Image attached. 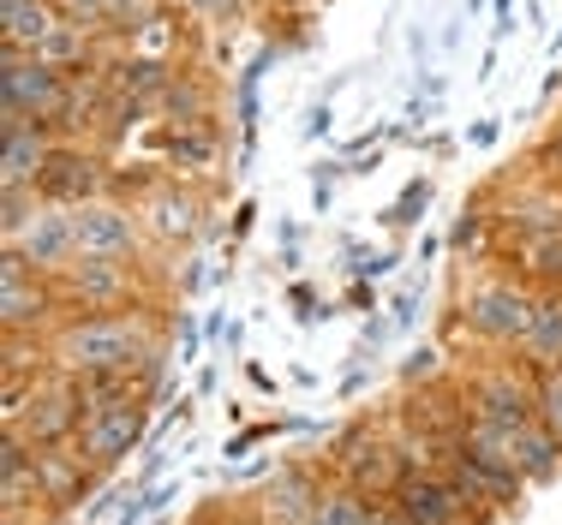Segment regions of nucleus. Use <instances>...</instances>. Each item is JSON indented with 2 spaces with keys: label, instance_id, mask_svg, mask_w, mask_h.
<instances>
[{
  "label": "nucleus",
  "instance_id": "f8f14e48",
  "mask_svg": "<svg viewBox=\"0 0 562 525\" xmlns=\"http://www.w3.org/2000/svg\"><path fill=\"white\" fill-rule=\"evenodd\" d=\"M390 507L407 525H461L467 502L454 483H443L437 472H401V483L390 490Z\"/></svg>",
  "mask_w": 562,
  "mask_h": 525
},
{
  "label": "nucleus",
  "instance_id": "b1692460",
  "mask_svg": "<svg viewBox=\"0 0 562 525\" xmlns=\"http://www.w3.org/2000/svg\"><path fill=\"white\" fill-rule=\"evenodd\" d=\"M144 0H114V19H126V12H138Z\"/></svg>",
  "mask_w": 562,
  "mask_h": 525
},
{
  "label": "nucleus",
  "instance_id": "dca6fc26",
  "mask_svg": "<svg viewBox=\"0 0 562 525\" xmlns=\"http://www.w3.org/2000/svg\"><path fill=\"white\" fill-rule=\"evenodd\" d=\"M527 370L544 376V370H562V287H544L539 293V311H532V329H527Z\"/></svg>",
  "mask_w": 562,
  "mask_h": 525
},
{
  "label": "nucleus",
  "instance_id": "0eeeda50",
  "mask_svg": "<svg viewBox=\"0 0 562 525\" xmlns=\"http://www.w3.org/2000/svg\"><path fill=\"white\" fill-rule=\"evenodd\" d=\"M36 192H43V204H60V209L97 204V197L109 192L102 156H90L85 144H55V150H48V168L36 173Z\"/></svg>",
  "mask_w": 562,
  "mask_h": 525
},
{
  "label": "nucleus",
  "instance_id": "4468645a",
  "mask_svg": "<svg viewBox=\"0 0 562 525\" xmlns=\"http://www.w3.org/2000/svg\"><path fill=\"white\" fill-rule=\"evenodd\" d=\"M60 24L66 19H60L55 0H0V36H7V48H19V54H36Z\"/></svg>",
  "mask_w": 562,
  "mask_h": 525
},
{
  "label": "nucleus",
  "instance_id": "a878e982",
  "mask_svg": "<svg viewBox=\"0 0 562 525\" xmlns=\"http://www.w3.org/2000/svg\"><path fill=\"white\" fill-rule=\"evenodd\" d=\"M7 525H31V520H7Z\"/></svg>",
  "mask_w": 562,
  "mask_h": 525
},
{
  "label": "nucleus",
  "instance_id": "6e6552de",
  "mask_svg": "<svg viewBox=\"0 0 562 525\" xmlns=\"http://www.w3.org/2000/svg\"><path fill=\"white\" fill-rule=\"evenodd\" d=\"M7 251L12 258H24L36 269V275H66V269L78 263V239H72V209H60V204H43V215H36L24 233H12L7 239Z\"/></svg>",
  "mask_w": 562,
  "mask_h": 525
},
{
  "label": "nucleus",
  "instance_id": "39448f33",
  "mask_svg": "<svg viewBox=\"0 0 562 525\" xmlns=\"http://www.w3.org/2000/svg\"><path fill=\"white\" fill-rule=\"evenodd\" d=\"M72 239H78V258H109V263H132L144 246V215H132L126 204H78L72 209Z\"/></svg>",
  "mask_w": 562,
  "mask_h": 525
},
{
  "label": "nucleus",
  "instance_id": "f3484780",
  "mask_svg": "<svg viewBox=\"0 0 562 525\" xmlns=\"http://www.w3.org/2000/svg\"><path fill=\"white\" fill-rule=\"evenodd\" d=\"M48 132L43 126H19L0 132V185H36V173L48 168Z\"/></svg>",
  "mask_w": 562,
  "mask_h": 525
},
{
  "label": "nucleus",
  "instance_id": "aec40b11",
  "mask_svg": "<svg viewBox=\"0 0 562 525\" xmlns=\"http://www.w3.org/2000/svg\"><path fill=\"white\" fill-rule=\"evenodd\" d=\"M515 460H520V478H527V483H551V478L562 472V442H557L539 419H532V424L515 436Z\"/></svg>",
  "mask_w": 562,
  "mask_h": 525
},
{
  "label": "nucleus",
  "instance_id": "1a4fd4ad",
  "mask_svg": "<svg viewBox=\"0 0 562 525\" xmlns=\"http://www.w3.org/2000/svg\"><path fill=\"white\" fill-rule=\"evenodd\" d=\"M138 436H144V400H126V407H102V412H90L72 448L85 454V466L109 472V466H120L132 448H138Z\"/></svg>",
  "mask_w": 562,
  "mask_h": 525
},
{
  "label": "nucleus",
  "instance_id": "9b49d317",
  "mask_svg": "<svg viewBox=\"0 0 562 525\" xmlns=\"http://www.w3.org/2000/svg\"><path fill=\"white\" fill-rule=\"evenodd\" d=\"M473 419L503 424V430H527L532 419H539V383L520 376L515 365H508V370H485L473 383Z\"/></svg>",
  "mask_w": 562,
  "mask_h": 525
},
{
  "label": "nucleus",
  "instance_id": "4be33fe9",
  "mask_svg": "<svg viewBox=\"0 0 562 525\" xmlns=\"http://www.w3.org/2000/svg\"><path fill=\"white\" fill-rule=\"evenodd\" d=\"M120 90H138V96H150V90H168L173 78H168V66H156V60H126L120 66Z\"/></svg>",
  "mask_w": 562,
  "mask_h": 525
},
{
  "label": "nucleus",
  "instance_id": "bb28decb",
  "mask_svg": "<svg viewBox=\"0 0 562 525\" xmlns=\"http://www.w3.org/2000/svg\"><path fill=\"white\" fill-rule=\"evenodd\" d=\"M305 525H324V520H305Z\"/></svg>",
  "mask_w": 562,
  "mask_h": 525
},
{
  "label": "nucleus",
  "instance_id": "f03ea898",
  "mask_svg": "<svg viewBox=\"0 0 562 525\" xmlns=\"http://www.w3.org/2000/svg\"><path fill=\"white\" fill-rule=\"evenodd\" d=\"M85 419H90L85 383H78V376H66V370H48L43 388L31 395V407H24V419L7 424V430H19V436L43 454V448H66V442H78Z\"/></svg>",
  "mask_w": 562,
  "mask_h": 525
},
{
  "label": "nucleus",
  "instance_id": "412c9836",
  "mask_svg": "<svg viewBox=\"0 0 562 525\" xmlns=\"http://www.w3.org/2000/svg\"><path fill=\"white\" fill-rule=\"evenodd\" d=\"M371 507H378L371 495H359V490H347V483H341V490H324V502H317V520H324V525H366Z\"/></svg>",
  "mask_w": 562,
  "mask_h": 525
},
{
  "label": "nucleus",
  "instance_id": "9d476101",
  "mask_svg": "<svg viewBox=\"0 0 562 525\" xmlns=\"http://www.w3.org/2000/svg\"><path fill=\"white\" fill-rule=\"evenodd\" d=\"M60 299L78 311H132V263L78 258L60 275Z\"/></svg>",
  "mask_w": 562,
  "mask_h": 525
},
{
  "label": "nucleus",
  "instance_id": "7ed1b4c3",
  "mask_svg": "<svg viewBox=\"0 0 562 525\" xmlns=\"http://www.w3.org/2000/svg\"><path fill=\"white\" fill-rule=\"evenodd\" d=\"M467 329L491 346H520L532 329V311H539V293L527 281H479L473 293L461 299Z\"/></svg>",
  "mask_w": 562,
  "mask_h": 525
},
{
  "label": "nucleus",
  "instance_id": "ddd939ff",
  "mask_svg": "<svg viewBox=\"0 0 562 525\" xmlns=\"http://www.w3.org/2000/svg\"><path fill=\"white\" fill-rule=\"evenodd\" d=\"M198 227H204V204H198V192H180V185L150 192V204H144V233L180 246V239H198Z\"/></svg>",
  "mask_w": 562,
  "mask_h": 525
},
{
  "label": "nucleus",
  "instance_id": "20e7f679",
  "mask_svg": "<svg viewBox=\"0 0 562 525\" xmlns=\"http://www.w3.org/2000/svg\"><path fill=\"white\" fill-rule=\"evenodd\" d=\"M60 281L55 275H36L24 258L7 251V269H0V322L7 334H43L55 329V311H60Z\"/></svg>",
  "mask_w": 562,
  "mask_h": 525
},
{
  "label": "nucleus",
  "instance_id": "423d86ee",
  "mask_svg": "<svg viewBox=\"0 0 562 525\" xmlns=\"http://www.w3.org/2000/svg\"><path fill=\"white\" fill-rule=\"evenodd\" d=\"M329 466H336L341 483L359 495H390L401 483V448L383 442L378 430H347L336 442V454H329Z\"/></svg>",
  "mask_w": 562,
  "mask_h": 525
},
{
  "label": "nucleus",
  "instance_id": "5701e85b",
  "mask_svg": "<svg viewBox=\"0 0 562 525\" xmlns=\"http://www.w3.org/2000/svg\"><path fill=\"white\" fill-rule=\"evenodd\" d=\"M539 424L562 442V370H544L539 376Z\"/></svg>",
  "mask_w": 562,
  "mask_h": 525
},
{
  "label": "nucleus",
  "instance_id": "f257e3e1",
  "mask_svg": "<svg viewBox=\"0 0 562 525\" xmlns=\"http://www.w3.org/2000/svg\"><path fill=\"white\" fill-rule=\"evenodd\" d=\"M150 353H162V322L144 311H78L48 334V365L66 376L138 370Z\"/></svg>",
  "mask_w": 562,
  "mask_h": 525
},
{
  "label": "nucleus",
  "instance_id": "cd10ccee",
  "mask_svg": "<svg viewBox=\"0 0 562 525\" xmlns=\"http://www.w3.org/2000/svg\"><path fill=\"white\" fill-rule=\"evenodd\" d=\"M401 525H407V520H401Z\"/></svg>",
  "mask_w": 562,
  "mask_h": 525
},
{
  "label": "nucleus",
  "instance_id": "393cba45",
  "mask_svg": "<svg viewBox=\"0 0 562 525\" xmlns=\"http://www.w3.org/2000/svg\"><path fill=\"white\" fill-rule=\"evenodd\" d=\"M204 7H210V12H234L239 0H204Z\"/></svg>",
  "mask_w": 562,
  "mask_h": 525
},
{
  "label": "nucleus",
  "instance_id": "a211bd4d",
  "mask_svg": "<svg viewBox=\"0 0 562 525\" xmlns=\"http://www.w3.org/2000/svg\"><path fill=\"white\" fill-rule=\"evenodd\" d=\"M48 483H43V466H36V454L24 466H7V472H0V514L7 520H43L48 514Z\"/></svg>",
  "mask_w": 562,
  "mask_h": 525
},
{
  "label": "nucleus",
  "instance_id": "6ab92c4d",
  "mask_svg": "<svg viewBox=\"0 0 562 525\" xmlns=\"http://www.w3.org/2000/svg\"><path fill=\"white\" fill-rule=\"evenodd\" d=\"M36 466H43V483H48V502L66 507V502H78V495L90 490V478H97V466H85V454H66V448H43L36 454Z\"/></svg>",
  "mask_w": 562,
  "mask_h": 525
},
{
  "label": "nucleus",
  "instance_id": "2eb2a0df",
  "mask_svg": "<svg viewBox=\"0 0 562 525\" xmlns=\"http://www.w3.org/2000/svg\"><path fill=\"white\" fill-rule=\"evenodd\" d=\"M317 502H324V490H317V478L305 472V466H288L270 490H263V514L276 525H305L317 520Z\"/></svg>",
  "mask_w": 562,
  "mask_h": 525
}]
</instances>
